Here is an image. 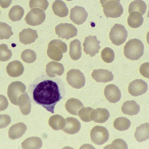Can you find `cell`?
<instances>
[{
	"mask_svg": "<svg viewBox=\"0 0 149 149\" xmlns=\"http://www.w3.org/2000/svg\"><path fill=\"white\" fill-rule=\"evenodd\" d=\"M29 93L34 103L54 113L56 105L65 94V89L60 79L43 75L31 84Z\"/></svg>",
	"mask_w": 149,
	"mask_h": 149,
	"instance_id": "cell-1",
	"label": "cell"
},
{
	"mask_svg": "<svg viewBox=\"0 0 149 149\" xmlns=\"http://www.w3.org/2000/svg\"><path fill=\"white\" fill-rule=\"evenodd\" d=\"M144 52V45L139 39H132L128 41L124 47V55L128 59H140Z\"/></svg>",
	"mask_w": 149,
	"mask_h": 149,
	"instance_id": "cell-2",
	"label": "cell"
},
{
	"mask_svg": "<svg viewBox=\"0 0 149 149\" xmlns=\"http://www.w3.org/2000/svg\"><path fill=\"white\" fill-rule=\"evenodd\" d=\"M67 51V46L66 43L60 39H53L49 43L47 55L51 59L60 61L63 58V54Z\"/></svg>",
	"mask_w": 149,
	"mask_h": 149,
	"instance_id": "cell-3",
	"label": "cell"
},
{
	"mask_svg": "<svg viewBox=\"0 0 149 149\" xmlns=\"http://www.w3.org/2000/svg\"><path fill=\"white\" fill-rule=\"evenodd\" d=\"M105 15L108 18H117L123 13V8L120 0H100Z\"/></svg>",
	"mask_w": 149,
	"mask_h": 149,
	"instance_id": "cell-4",
	"label": "cell"
},
{
	"mask_svg": "<svg viewBox=\"0 0 149 149\" xmlns=\"http://www.w3.org/2000/svg\"><path fill=\"white\" fill-rule=\"evenodd\" d=\"M128 33L125 27L119 24H116L110 31L109 38L114 45L120 46L126 40Z\"/></svg>",
	"mask_w": 149,
	"mask_h": 149,
	"instance_id": "cell-5",
	"label": "cell"
},
{
	"mask_svg": "<svg viewBox=\"0 0 149 149\" xmlns=\"http://www.w3.org/2000/svg\"><path fill=\"white\" fill-rule=\"evenodd\" d=\"M66 80L73 88L80 89L85 84V77L82 72L78 69H71L67 72Z\"/></svg>",
	"mask_w": 149,
	"mask_h": 149,
	"instance_id": "cell-6",
	"label": "cell"
},
{
	"mask_svg": "<svg viewBox=\"0 0 149 149\" xmlns=\"http://www.w3.org/2000/svg\"><path fill=\"white\" fill-rule=\"evenodd\" d=\"M26 91V86L22 82L17 81L11 83L8 87V96L13 104L17 105L18 98Z\"/></svg>",
	"mask_w": 149,
	"mask_h": 149,
	"instance_id": "cell-7",
	"label": "cell"
},
{
	"mask_svg": "<svg viewBox=\"0 0 149 149\" xmlns=\"http://www.w3.org/2000/svg\"><path fill=\"white\" fill-rule=\"evenodd\" d=\"M109 137V132L104 127L97 126L91 130V140L95 145H102L104 144L108 140Z\"/></svg>",
	"mask_w": 149,
	"mask_h": 149,
	"instance_id": "cell-8",
	"label": "cell"
},
{
	"mask_svg": "<svg viewBox=\"0 0 149 149\" xmlns=\"http://www.w3.org/2000/svg\"><path fill=\"white\" fill-rule=\"evenodd\" d=\"M46 15L43 10L38 8H32L26 16L25 20L27 24L31 26L41 25L45 20Z\"/></svg>",
	"mask_w": 149,
	"mask_h": 149,
	"instance_id": "cell-9",
	"label": "cell"
},
{
	"mask_svg": "<svg viewBox=\"0 0 149 149\" xmlns=\"http://www.w3.org/2000/svg\"><path fill=\"white\" fill-rule=\"evenodd\" d=\"M55 32L58 37L69 39L74 37L77 34V30L73 24L68 23H61L55 28Z\"/></svg>",
	"mask_w": 149,
	"mask_h": 149,
	"instance_id": "cell-10",
	"label": "cell"
},
{
	"mask_svg": "<svg viewBox=\"0 0 149 149\" xmlns=\"http://www.w3.org/2000/svg\"><path fill=\"white\" fill-rule=\"evenodd\" d=\"M84 51L91 57L95 56L100 48V41L97 39V36H89L85 39L84 44Z\"/></svg>",
	"mask_w": 149,
	"mask_h": 149,
	"instance_id": "cell-11",
	"label": "cell"
},
{
	"mask_svg": "<svg viewBox=\"0 0 149 149\" xmlns=\"http://www.w3.org/2000/svg\"><path fill=\"white\" fill-rule=\"evenodd\" d=\"M148 89L147 83L142 79H136L128 86V92L133 96H139L146 92Z\"/></svg>",
	"mask_w": 149,
	"mask_h": 149,
	"instance_id": "cell-12",
	"label": "cell"
},
{
	"mask_svg": "<svg viewBox=\"0 0 149 149\" xmlns=\"http://www.w3.org/2000/svg\"><path fill=\"white\" fill-rule=\"evenodd\" d=\"M88 16V13L84 8L76 6L71 10L70 18L71 21L74 24L81 25L86 20Z\"/></svg>",
	"mask_w": 149,
	"mask_h": 149,
	"instance_id": "cell-13",
	"label": "cell"
},
{
	"mask_svg": "<svg viewBox=\"0 0 149 149\" xmlns=\"http://www.w3.org/2000/svg\"><path fill=\"white\" fill-rule=\"evenodd\" d=\"M104 94L106 99L109 102L113 104L118 102L121 98V92L119 88L113 84L105 87Z\"/></svg>",
	"mask_w": 149,
	"mask_h": 149,
	"instance_id": "cell-14",
	"label": "cell"
},
{
	"mask_svg": "<svg viewBox=\"0 0 149 149\" xmlns=\"http://www.w3.org/2000/svg\"><path fill=\"white\" fill-rule=\"evenodd\" d=\"M91 77L96 82L107 83L111 82L114 79L112 72L107 69H95L91 73Z\"/></svg>",
	"mask_w": 149,
	"mask_h": 149,
	"instance_id": "cell-15",
	"label": "cell"
},
{
	"mask_svg": "<svg viewBox=\"0 0 149 149\" xmlns=\"http://www.w3.org/2000/svg\"><path fill=\"white\" fill-rule=\"evenodd\" d=\"M38 37L37 32L30 28L24 29L19 33L20 41L24 45H29L34 43Z\"/></svg>",
	"mask_w": 149,
	"mask_h": 149,
	"instance_id": "cell-16",
	"label": "cell"
},
{
	"mask_svg": "<svg viewBox=\"0 0 149 149\" xmlns=\"http://www.w3.org/2000/svg\"><path fill=\"white\" fill-rule=\"evenodd\" d=\"M65 68L61 64L55 61L49 62L46 66L45 72L47 75L51 78L61 76L63 74Z\"/></svg>",
	"mask_w": 149,
	"mask_h": 149,
	"instance_id": "cell-17",
	"label": "cell"
},
{
	"mask_svg": "<svg viewBox=\"0 0 149 149\" xmlns=\"http://www.w3.org/2000/svg\"><path fill=\"white\" fill-rule=\"evenodd\" d=\"M24 67L22 63L17 60L11 61L8 64L6 72L11 77H18L22 74Z\"/></svg>",
	"mask_w": 149,
	"mask_h": 149,
	"instance_id": "cell-18",
	"label": "cell"
},
{
	"mask_svg": "<svg viewBox=\"0 0 149 149\" xmlns=\"http://www.w3.org/2000/svg\"><path fill=\"white\" fill-rule=\"evenodd\" d=\"M27 129L26 126L23 123L14 124L8 130V137L10 139L15 140L22 137Z\"/></svg>",
	"mask_w": 149,
	"mask_h": 149,
	"instance_id": "cell-19",
	"label": "cell"
},
{
	"mask_svg": "<svg viewBox=\"0 0 149 149\" xmlns=\"http://www.w3.org/2000/svg\"><path fill=\"white\" fill-rule=\"evenodd\" d=\"M66 125L63 131L67 134H74L79 132L81 129V124L77 119L68 117L65 119Z\"/></svg>",
	"mask_w": 149,
	"mask_h": 149,
	"instance_id": "cell-20",
	"label": "cell"
},
{
	"mask_svg": "<svg viewBox=\"0 0 149 149\" xmlns=\"http://www.w3.org/2000/svg\"><path fill=\"white\" fill-rule=\"evenodd\" d=\"M110 117L109 111L104 108H97L93 110L91 114L92 120L97 123H104L108 120Z\"/></svg>",
	"mask_w": 149,
	"mask_h": 149,
	"instance_id": "cell-21",
	"label": "cell"
},
{
	"mask_svg": "<svg viewBox=\"0 0 149 149\" xmlns=\"http://www.w3.org/2000/svg\"><path fill=\"white\" fill-rule=\"evenodd\" d=\"M17 105L23 115H28L31 112V101L27 93H24L20 95L17 100Z\"/></svg>",
	"mask_w": 149,
	"mask_h": 149,
	"instance_id": "cell-22",
	"label": "cell"
},
{
	"mask_svg": "<svg viewBox=\"0 0 149 149\" xmlns=\"http://www.w3.org/2000/svg\"><path fill=\"white\" fill-rule=\"evenodd\" d=\"M67 112L74 115H78L79 112L84 108V105L79 100L74 98L68 99L65 104Z\"/></svg>",
	"mask_w": 149,
	"mask_h": 149,
	"instance_id": "cell-23",
	"label": "cell"
},
{
	"mask_svg": "<svg viewBox=\"0 0 149 149\" xmlns=\"http://www.w3.org/2000/svg\"><path fill=\"white\" fill-rule=\"evenodd\" d=\"M134 137L137 141L142 142L149 139V123L142 124L136 128Z\"/></svg>",
	"mask_w": 149,
	"mask_h": 149,
	"instance_id": "cell-24",
	"label": "cell"
},
{
	"mask_svg": "<svg viewBox=\"0 0 149 149\" xmlns=\"http://www.w3.org/2000/svg\"><path fill=\"white\" fill-rule=\"evenodd\" d=\"M121 110L125 114L134 115L140 112V107L135 101H127L123 103Z\"/></svg>",
	"mask_w": 149,
	"mask_h": 149,
	"instance_id": "cell-25",
	"label": "cell"
},
{
	"mask_svg": "<svg viewBox=\"0 0 149 149\" xmlns=\"http://www.w3.org/2000/svg\"><path fill=\"white\" fill-rule=\"evenodd\" d=\"M54 14L60 18H64L68 14V9L66 4L62 0H56L52 4Z\"/></svg>",
	"mask_w": 149,
	"mask_h": 149,
	"instance_id": "cell-26",
	"label": "cell"
},
{
	"mask_svg": "<svg viewBox=\"0 0 149 149\" xmlns=\"http://www.w3.org/2000/svg\"><path fill=\"white\" fill-rule=\"evenodd\" d=\"M81 42L78 39L71 41L70 44V56L73 60H78L81 57Z\"/></svg>",
	"mask_w": 149,
	"mask_h": 149,
	"instance_id": "cell-27",
	"label": "cell"
},
{
	"mask_svg": "<svg viewBox=\"0 0 149 149\" xmlns=\"http://www.w3.org/2000/svg\"><path fill=\"white\" fill-rule=\"evenodd\" d=\"M49 126L55 131L63 129L66 125V120L61 115L56 114L52 116L48 121Z\"/></svg>",
	"mask_w": 149,
	"mask_h": 149,
	"instance_id": "cell-28",
	"label": "cell"
},
{
	"mask_svg": "<svg viewBox=\"0 0 149 149\" xmlns=\"http://www.w3.org/2000/svg\"><path fill=\"white\" fill-rule=\"evenodd\" d=\"M127 22L128 25L132 28H137L141 26L143 22V18L140 13L133 12L129 15Z\"/></svg>",
	"mask_w": 149,
	"mask_h": 149,
	"instance_id": "cell-29",
	"label": "cell"
},
{
	"mask_svg": "<svg viewBox=\"0 0 149 149\" xmlns=\"http://www.w3.org/2000/svg\"><path fill=\"white\" fill-rule=\"evenodd\" d=\"M22 147L24 149H40L42 147V141L37 137H29L22 142Z\"/></svg>",
	"mask_w": 149,
	"mask_h": 149,
	"instance_id": "cell-30",
	"label": "cell"
},
{
	"mask_svg": "<svg viewBox=\"0 0 149 149\" xmlns=\"http://www.w3.org/2000/svg\"><path fill=\"white\" fill-rule=\"evenodd\" d=\"M147 6L146 3L142 0H136L132 2L129 6L128 12L132 13L133 12H139L141 15H144L146 11Z\"/></svg>",
	"mask_w": 149,
	"mask_h": 149,
	"instance_id": "cell-31",
	"label": "cell"
},
{
	"mask_svg": "<svg viewBox=\"0 0 149 149\" xmlns=\"http://www.w3.org/2000/svg\"><path fill=\"white\" fill-rule=\"evenodd\" d=\"M24 14V8L19 5H15L10 9L8 13V17L11 21L17 22L22 19Z\"/></svg>",
	"mask_w": 149,
	"mask_h": 149,
	"instance_id": "cell-32",
	"label": "cell"
},
{
	"mask_svg": "<svg viewBox=\"0 0 149 149\" xmlns=\"http://www.w3.org/2000/svg\"><path fill=\"white\" fill-rule=\"evenodd\" d=\"M114 127L119 131H125L128 129L131 126V122L125 117H119L115 119Z\"/></svg>",
	"mask_w": 149,
	"mask_h": 149,
	"instance_id": "cell-33",
	"label": "cell"
},
{
	"mask_svg": "<svg viewBox=\"0 0 149 149\" xmlns=\"http://www.w3.org/2000/svg\"><path fill=\"white\" fill-rule=\"evenodd\" d=\"M13 35L12 28L5 22H0V39H8Z\"/></svg>",
	"mask_w": 149,
	"mask_h": 149,
	"instance_id": "cell-34",
	"label": "cell"
},
{
	"mask_svg": "<svg viewBox=\"0 0 149 149\" xmlns=\"http://www.w3.org/2000/svg\"><path fill=\"white\" fill-rule=\"evenodd\" d=\"M21 58L25 63L31 64L34 63L37 59V55L33 50L27 49L22 52Z\"/></svg>",
	"mask_w": 149,
	"mask_h": 149,
	"instance_id": "cell-35",
	"label": "cell"
},
{
	"mask_svg": "<svg viewBox=\"0 0 149 149\" xmlns=\"http://www.w3.org/2000/svg\"><path fill=\"white\" fill-rule=\"evenodd\" d=\"M101 57L105 63H111L114 60L115 53L112 48L106 47L102 50L101 53Z\"/></svg>",
	"mask_w": 149,
	"mask_h": 149,
	"instance_id": "cell-36",
	"label": "cell"
},
{
	"mask_svg": "<svg viewBox=\"0 0 149 149\" xmlns=\"http://www.w3.org/2000/svg\"><path fill=\"white\" fill-rule=\"evenodd\" d=\"M12 56V52L6 44L0 45V61H7Z\"/></svg>",
	"mask_w": 149,
	"mask_h": 149,
	"instance_id": "cell-37",
	"label": "cell"
},
{
	"mask_svg": "<svg viewBox=\"0 0 149 149\" xmlns=\"http://www.w3.org/2000/svg\"><path fill=\"white\" fill-rule=\"evenodd\" d=\"M93 109L90 107L82 108L79 112V116L82 121L85 122H89L92 120L91 118V112L93 111Z\"/></svg>",
	"mask_w": 149,
	"mask_h": 149,
	"instance_id": "cell-38",
	"label": "cell"
},
{
	"mask_svg": "<svg viewBox=\"0 0 149 149\" xmlns=\"http://www.w3.org/2000/svg\"><path fill=\"white\" fill-rule=\"evenodd\" d=\"M49 6L47 0H30L29 7L31 9L34 8H40L45 11Z\"/></svg>",
	"mask_w": 149,
	"mask_h": 149,
	"instance_id": "cell-39",
	"label": "cell"
},
{
	"mask_svg": "<svg viewBox=\"0 0 149 149\" xmlns=\"http://www.w3.org/2000/svg\"><path fill=\"white\" fill-rule=\"evenodd\" d=\"M128 149L127 143L122 139H116L112 142L110 146H107L105 149Z\"/></svg>",
	"mask_w": 149,
	"mask_h": 149,
	"instance_id": "cell-40",
	"label": "cell"
},
{
	"mask_svg": "<svg viewBox=\"0 0 149 149\" xmlns=\"http://www.w3.org/2000/svg\"><path fill=\"white\" fill-rule=\"evenodd\" d=\"M11 123V118L6 114L0 115V129L8 127Z\"/></svg>",
	"mask_w": 149,
	"mask_h": 149,
	"instance_id": "cell-41",
	"label": "cell"
},
{
	"mask_svg": "<svg viewBox=\"0 0 149 149\" xmlns=\"http://www.w3.org/2000/svg\"><path fill=\"white\" fill-rule=\"evenodd\" d=\"M140 72L142 76L149 79V62L142 64L140 67Z\"/></svg>",
	"mask_w": 149,
	"mask_h": 149,
	"instance_id": "cell-42",
	"label": "cell"
},
{
	"mask_svg": "<svg viewBox=\"0 0 149 149\" xmlns=\"http://www.w3.org/2000/svg\"><path fill=\"white\" fill-rule=\"evenodd\" d=\"M8 103L6 97L0 95V112L3 111L8 108Z\"/></svg>",
	"mask_w": 149,
	"mask_h": 149,
	"instance_id": "cell-43",
	"label": "cell"
},
{
	"mask_svg": "<svg viewBox=\"0 0 149 149\" xmlns=\"http://www.w3.org/2000/svg\"><path fill=\"white\" fill-rule=\"evenodd\" d=\"M13 0H0V6L3 8H6L10 6Z\"/></svg>",
	"mask_w": 149,
	"mask_h": 149,
	"instance_id": "cell-44",
	"label": "cell"
},
{
	"mask_svg": "<svg viewBox=\"0 0 149 149\" xmlns=\"http://www.w3.org/2000/svg\"><path fill=\"white\" fill-rule=\"evenodd\" d=\"M146 39H147V42H148V44L149 45V31L148 32V34H147V37H146Z\"/></svg>",
	"mask_w": 149,
	"mask_h": 149,
	"instance_id": "cell-45",
	"label": "cell"
},
{
	"mask_svg": "<svg viewBox=\"0 0 149 149\" xmlns=\"http://www.w3.org/2000/svg\"><path fill=\"white\" fill-rule=\"evenodd\" d=\"M67 1H72V0H66Z\"/></svg>",
	"mask_w": 149,
	"mask_h": 149,
	"instance_id": "cell-46",
	"label": "cell"
},
{
	"mask_svg": "<svg viewBox=\"0 0 149 149\" xmlns=\"http://www.w3.org/2000/svg\"><path fill=\"white\" fill-rule=\"evenodd\" d=\"M0 14H1V11H0Z\"/></svg>",
	"mask_w": 149,
	"mask_h": 149,
	"instance_id": "cell-47",
	"label": "cell"
}]
</instances>
